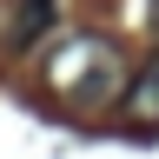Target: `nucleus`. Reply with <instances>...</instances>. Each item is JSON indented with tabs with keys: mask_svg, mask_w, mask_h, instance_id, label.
<instances>
[{
	"mask_svg": "<svg viewBox=\"0 0 159 159\" xmlns=\"http://www.w3.org/2000/svg\"><path fill=\"white\" fill-rule=\"evenodd\" d=\"M47 86L66 99V106H106V99L126 86V53L99 33H73L47 53Z\"/></svg>",
	"mask_w": 159,
	"mask_h": 159,
	"instance_id": "nucleus-1",
	"label": "nucleus"
},
{
	"mask_svg": "<svg viewBox=\"0 0 159 159\" xmlns=\"http://www.w3.org/2000/svg\"><path fill=\"white\" fill-rule=\"evenodd\" d=\"M119 113H126L133 133H159V53L119 86Z\"/></svg>",
	"mask_w": 159,
	"mask_h": 159,
	"instance_id": "nucleus-2",
	"label": "nucleus"
},
{
	"mask_svg": "<svg viewBox=\"0 0 159 159\" xmlns=\"http://www.w3.org/2000/svg\"><path fill=\"white\" fill-rule=\"evenodd\" d=\"M47 20H53V0H27V7H20V20H13V40H20V47H27V40H40V33H47Z\"/></svg>",
	"mask_w": 159,
	"mask_h": 159,
	"instance_id": "nucleus-3",
	"label": "nucleus"
}]
</instances>
